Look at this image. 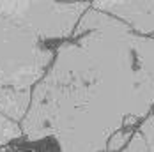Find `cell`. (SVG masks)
<instances>
[{"instance_id":"8992f818","label":"cell","mask_w":154,"mask_h":152,"mask_svg":"<svg viewBox=\"0 0 154 152\" xmlns=\"http://www.w3.org/2000/svg\"><path fill=\"white\" fill-rule=\"evenodd\" d=\"M133 131L135 129H124V131H119V133H115L113 136L108 140V152H121L128 145V141H129V138L133 136Z\"/></svg>"},{"instance_id":"3957f363","label":"cell","mask_w":154,"mask_h":152,"mask_svg":"<svg viewBox=\"0 0 154 152\" xmlns=\"http://www.w3.org/2000/svg\"><path fill=\"white\" fill-rule=\"evenodd\" d=\"M91 7V0L85 2H21L0 0V14L30 27L46 43L59 46L69 41L80 18Z\"/></svg>"},{"instance_id":"7a4b0ae2","label":"cell","mask_w":154,"mask_h":152,"mask_svg":"<svg viewBox=\"0 0 154 152\" xmlns=\"http://www.w3.org/2000/svg\"><path fill=\"white\" fill-rule=\"evenodd\" d=\"M57 46L46 43L30 27L0 14V113L23 120L34 87L55 59Z\"/></svg>"},{"instance_id":"5b68a950","label":"cell","mask_w":154,"mask_h":152,"mask_svg":"<svg viewBox=\"0 0 154 152\" xmlns=\"http://www.w3.org/2000/svg\"><path fill=\"white\" fill-rule=\"evenodd\" d=\"M23 138L20 124L11 119H7L4 113H0V149L11 145L13 141H18Z\"/></svg>"},{"instance_id":"6da1fadb","label":"cell","mask_w":154,"mask_h":152,"mask_svg":"<svg viewBox=\"0 0 154 152\" xmlns=\"http://www.w3.org/2000/svg\"><path fill=\"white\" fill-rule=\"evenodd\" d=\"M152 110L154 37L91 5L34 87L20 127L27 143L53 140L57 152H108L110 138Z\"/></svg>"},{"instance_id":"277c9868","label":"cell","mask_w":154,"mask_h":152,"mask_svg":"<svg viewBox=\"0 0 154 152\" xmlns=\"http://www.w3.org/2000/svg\"><path fill=\"white\" fill-rule=\"evenodd\" d=\"M91 5L101 13H106V14L121 20L135 34L154 37V2L96 0Z\"/></svg>"}]
</instances>
